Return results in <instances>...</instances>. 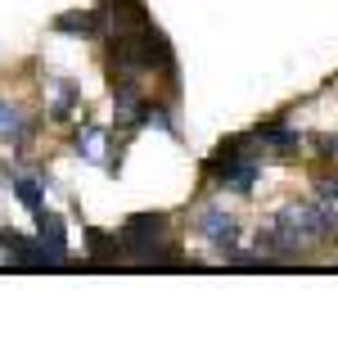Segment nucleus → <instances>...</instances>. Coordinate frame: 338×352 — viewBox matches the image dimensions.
Returning <instances> with one entry per match:
<instances>
[{
	"mask_svg": "<svg viewBox=\"0 0 338 352\" xmlns=\"http://www.w3.org/2000/svg\"><path fill=\"white\" fill-rule=\"evenodd\" d=\"M59 28H68L72 36H91L95 32V14H68V19H59Z\"/></svg>",
	"mask_w": 338,
	"mask_h": 352,
	"instance_id": "f257e3e1",
	"label": "nucleus"
},
{
	"mask_svg": "<svg viewBox=\"0 0 338 352\" xmlns=\"http://www.w3.org/2000/svg\"><path fill=\"white\" fill-rule=\"evenodd\" d=\"M5 126H19V113H14V109H5V104H0V131H5Z\"/></svg>",
	"mask_w": 338,
	"mask_h": 352,
	"instance_id": "f03ea898",
	"label": "nucleus"
},
{
	"mask_svg": "<svg viewBox=\"0 0 338 352\" xmlns=\"http://www.w3.org/2000/svg\"><path fill=\"white\" fill-rule=\"evenodd\" d=\"M325 195H338V181H325Z\"/></svg>",
	"mask_w": 338,
	"mask_h": 352,
	"instance_id": "7ed1b4c3",
	"label": "nucleus"
}]
</instances>
